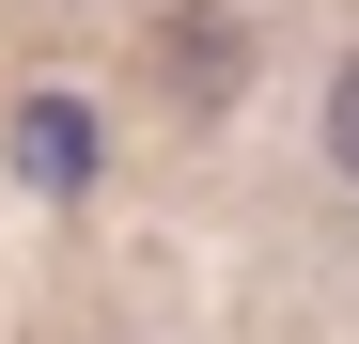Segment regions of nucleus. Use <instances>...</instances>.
I'll return each instance as SVG.
<instances>
[{"label": "nucleus", "instance_id": "nucleus-3", "mask_svg": "<svg viewBox=\"0 0 359 344\" xmlns=\"http://www.w3.org/2000/svg\"><path fill=\"white\" fill-rule=\"evenodd\" d=\"M328 172H344V188H359V63L328 79Z\"/></svg>", "mask_w": 359, "mask_h": 344}, {"label": "nucleus", "instance_id": "nucleus-1", "mask_svg": "<svg viewBox=\"0 0 359 344\" xmlns=\"http://www.w3.org/2000/svg\"><path fill=\"white\" fill-rule=\"evenodd\" d=\"M156 79H172V110H234V32L219 16H172L156 32Z\"/></svg>", "mask_w": 359, "mask_h": 344}, {"label": "nucleus", "instance_id": "nucleus-2", "mask_svg": "<svg viewBox=\"0 0 359 344\" xmlns=\"http://www.w3.org/2000/svg\"><path fill=\"white\" fill-rule=\"evenodd\" d=\"M16 172H32V188H79V172H94L79 94H32V110H16Z\"/></svg>", "mask_w": 359, "mask_h": 344}]
</instances>
